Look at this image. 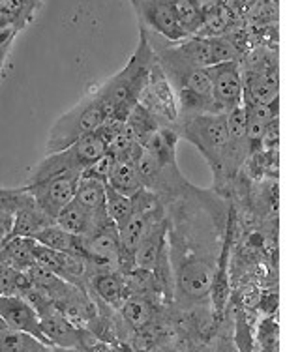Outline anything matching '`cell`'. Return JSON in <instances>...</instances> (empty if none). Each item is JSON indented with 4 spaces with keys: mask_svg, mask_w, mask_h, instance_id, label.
I'll list each match as a JSON object with an SVG mask.
<instances>
[{
    "mask_svg": "<svg viewBox=\"0 0 300 352\" xmlns=\"http://www.w3.org/2000/svg\"><path fill=\"white\" fill-rule=\"evenodd\" d=\"M81 178V173H66L45 178L41 182L23 186L34 204L53 221L64 206H68L75 197V188Z\"/></svg>",
    "mask_w": 300,
    "mask_h": 352,
    "instance_id": "8992f818",
    "label": "cell"
},
{
    "mask_svg": "<svg viewBox=\"0 0 300 352\" xmlns=\"http://www.w3.org/2000/svg\"><path fill=\"white\" fill-rule=\"evenodd\" d=\"M130 2L144 30L169 43H178L188 38L182 27L178 25L169 0H130Z\"/></svg>",
    "mask_w": 300,
    "mask_h": 352,
    "instance_id": "52a82bcc",
    "label": "cell"
},
{
    "mask_svg": "<svg viewBox=\"0 0 300 352\" xmlns=\"http://www.w3.org/2000/svg\"><path fill=\"white\" fill-rule=\"evenodd\" d=\"M211 79L212 102L219 113H227L244 102V82L239 60H229L206 68Z\"/></svg>",
    "mask_w": 300,
    "mask_h": 352,
    "instance_id": "ba28073f",
    "label": "cell"
},
{
    "mask_svg": "<svg viewBox=\"0 0 300 352\" xmlns=\"http://www.w3.org/2000/svg\"><path fill=\"white\" fill-rule=\"evenodd\" d=\"M109 217H96L90 212L83 208L77 201H72L68 206H64L62 212L56 216L55 225L61 227L62 230H66L74 236L85 238L92 234L96 229H100L105 223H109Z\"/></svg>",
    "mask_w": 300,
    "mask_h": 352,
    "instance_id": "8fae6325",
    "label": "cell"
},
{
    "mask_svg": "<svg viewBox=\"0 0 300 352\" xmlns=\"http://www.w3.org/2000/svg\"><path fill=\"white\" fill-rule=\"evenodd\" d=\"M32 240H36L38 244L47 248V250L56 251V253H74V255L85 257V253H83V238L69 234L66 230H62L61 227H56L55 223L41 229L40 232H36Z\"/></svg>",
    "mask_w": 300,
    "mask_h": 352,
    "instance_id": "2e32d148",
    "label": "cell"
},
{
    "mask_svg": "<svg viewBox=\"0 0 300 352\" xmlns=\"http://www.w3.org/2000/svg\"><path fill=\"white\" fill-rule=\"evenodd\" d=\"M169 4L184 34L188 38L199 34L205 21V6L197 0H169Z\"/></svg>",
    "mask_w": 300,
    "mask_h": 352,
    "instance_id": "e0dca14e",
    "label": "cell"
},
{
    "mask_svg": "<svg viewBox=\"0 0 300 352\" xmlns=\"http://www.w3.org/2000/svg\"><path fill=\"white\" fill-rule=\"evenodd\" d=\"M85 287H89V294L94 296L100 304L107 305L113 311H118L126 298L124 279L120 272L92 270L87 278Z\"/></svg>",
    "mask_w": 300,
    "mask_h": 352,
    "instance_id": "30bf717a",
    "label": "cell"
},
{
    "mask_svg": "<svg viewBox=\"0 0 300 352\" xmlns=\"http://www.w3.org/2000/svg\"><path fill=\"white\" fill-rule=\"evenodd\" d=\"M0 318L10 330L32 336L43 345L51 346L41 330L40 315L25 298H21L17 294L0 296Z\"/></svg>",
    "mask_w": 300,
    "mask_h": 352,
    "instance_id": "9c48e42d",
    "label": "cell"
},
{
    "mask_svg": "<svg viewBox=\"0 0 300 352\" xmlns=\"http://www.w3.org/2000/svg\"><path fill=\"white\" fill-rule=\"evenodd\" d=\"M55 221L47 217L43 212L34 204V201L28 195V201L19 210L15 212L14 221H12V229H10V236H21V238H32L36 232L45 229Z\"/></svg>",
    "mask_w": 300,
    "mask_h": 352,
    "instance_id": "5bb4252c",
    "label": "cell"
},
{
    "mask_svg": "<svg viewBox=\"0 0 300 352\" xmlns=\"http://www.w3.org/2000/svg\"><path fill=\"white\" fill-rule=\"evenodd\" d=\"M51 352H81L79 349H66V346H51Z\"/></svg>",
    "mask_w": 300,
    "mask_h": 352,
    "instance_id": "44dd1931",
    "label": "cell"
},
{
    "mask_svg": "<svg viewBox=\"0 0 300 352\" xmlns=\"http://www.w3.org/2000/svg\"><path fill=\"white\" fill-rule=\"evenodd\" d=\"M173 302L190 311L211 298L231 230L229 199L186 180L164 201Z\"/></svg>",
    "mask_w": 300,
    "mask_h": 352,
    "instance_id": "6da1fadb",
    "label": "cell"
},
{
    "mask_svg": "<svg viewBox=\"0 0 300 352\" xmlns=\"http://www.w3.org/2000/svg\"><path fill=\"white\" fill-rule=\"evenodd\" d=\"M2 326H6V324H4V322H2V318H0V328H2Z\"/></svg>",
    "mask_w": 300,
    "mask_h": 352,
    "instance_id": "603a6c76",
    "label": "cell"
},
{
    "mask_svg": "<svg viewBox=\"0 0 300 352\" xmlns=\"http://www.w3.org/2000/svg\"><path fill=\"white\" fill-rule=\"evenodd\" d=\"M17 278L19 272L0 263V296H10L17 292Z\"/></svg>",
    "mask_w": 300,
    "mask_h": 352,
    "instance_id": "ffe728a7",
    "label": "cell"
},
{
    "mask_svg": "<svg viewBox=\"0 0 300 352\" xmlns=\"http://www.w3.org/2000/svg\"><path fill=\"white\" fill-rule=\"evenodd\" d=\"M173 131L178 139L191 142L205 157L212 175L214 186L212 190L229 199L235 182L227 170V120L225 113H206V115L186 116L178 118Z\"/></svg>",
    "mask_w": 300,
    "mask_h": 352,
    "instance_id": "3957f363",
    "label": "cell"
},
{
    "mask_svg": "<svg viewBox=\"0 0 300 352\" xmlns=\"http://www.w3.org/2000/svg\"><path fill=\"white\" fill-rule=\"evenodd\" d=\"M154 311H156L154 300L147 298V296H136V294L126 296L122 305L118 307L120 322L131 333L141 330L147 324H150L154 320V317H156Z\"/></svg>",
    "mask_w": 300,
    "mask_h": 352,
    "instance_id": "7c38bea8",
    "label": "cell"
},
{
    "mask_svg": "<svg viewBox=\"0 0 300 352\" xmlns=\"http://www.w3.org/2000/svg\"><path fill=\"white\" fill-rule=\"evenodd\" d=\"M137 105H141L162 128H175L178 120L177 96L173 92L169 81L165 79L162 68L158 66V62H154L150 69L149 81L139 96Z\"/></svg>",
    "mask_w": 300,
    "mask_h": 352,
    "instance_id": "5b68a950",
    "label": "cell"
},
{
    "mask_svg": "<svg viewBox=\"0 0 300 352\" xmlns=\"http://www.w3.org/2000/svg\"><path fill=\"white\" fill-rule=\"evenodd\" d=\"M197 2H201V4H203V6H212V4H218L219 0H197Z\"/></svg>",
    "mask_w": 300,
    "mask_h": 352,
    "instance_id": "7402d4cb",
    "label": "cell"
},
{
    "mask_svg": "<svg viewBox=\"0 0 300 352\" xmlns=\"http://www.w3.org/2000/svg\"><path fill=\"white\" fill-rule=\"evenodd\" d=\"M105 184L126 197H136L139 191L143 190V184L137 175L136 163L131 157L124 156H115V162H113V167H111Z\"/></svg>",
    "mask_w": 300,
    "mask_h": 352,
    "instance_id": "4fadbf2b",
    "label": "cell"
},
{
    "mask_svg": "<svg viewBox=\"0 0 300 352\" xmlns=\"http://www.w3.org/2000/svg\"><path fill=\"white\" fill-rule=\"evenodd\" d=\"M0 352H51V346L43 345L32 336L15 332L8 326H2L0 328Z\"/></svg>",
    "mask_w": 300,
    "mask_h": 352,
    "instance_id": "ac0fdd59",
    "label": "cell"
},
{
    "mask_svg": "<svg viewBox=\"0 0 300 352\" xmlns=\"http://www.w3.org/2000/svg\"><path fill=\"white\" fill-rule=\"evenodd\" d=\"M74 201L81 204L83 208L96 217H107L105 212V182L81 175L77 188H75Z\"/></svg>",
    "mask_w": 300,
    "mask_h": 352,
    "instance_id": "9a60e30c",
    "label": "cell"
},
{
    "mask_svg": "<svg viewBox=\"0 0 300 352\" xmlns=\"http://www.w3.org/2000/svg\"><path fill=\"white\" fill-rule=\"evenodd\" d=\"M154 62H156V54L150 45L147 30L141 27L139 28V43L130 56V60L107 81L94 87L103 107L107 111V120L116 124H124L128 120V116L131 115V111L136 109L137 102H139V96L147 87Z\"/></svg>",
    "mask_w": 300,
    "mask_h": 352,
    "instance_id": "7a4b0ae2",
    "label": "cell"
},
{
    "mask_svg": "<svg viewBox=\"0 0 300 352\" xmlns=\"http://www.w3.org/2000/svg\"><path fill=\"white\" fill-rule=\"evenodd\" d=\"M105 212H107V217L118 229L120 225L126 223V219L133 212V197L122 195V193H118V191H115L105 184Z\"/></svg>",
    "mask_w": 300,
    "mask_h": 352,
    "instance_id": "d6986e66",
    "label": "cell"
},
{
    "mask_svg": "<svg viewBox=\"0 0 300 352\" xmlns=\"http://www.w3.org/2000/svg\"><path fill=\"white\" fill-rule=\"evenodd\" d=\"M105 122H107V111L103 107L96 88H92L74 107L56 118V122L49 129L45 152L53 154L68 148L69 144L79 141L81 137L98 131Z\"/></svg>",
    "mask_w": 300,
    "mask_h": 352,
    "instance_id": "277c9868",
    "label": "cell"
}]
</instances>
